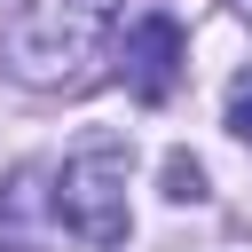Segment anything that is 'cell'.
<instances>
[{
	"instance_id": "6da1fadb",
	"label": "cell",
	"mask_w": 252,
	"mask_h": 252,
	"mask_svg": "<svg viewBox=\"0 0 252 252\" xmlns=\"http://www.w3.org/2000/svg\"><path fill=\"white\" fill-rule=\"evenodd\" d=\"M126 173H134V150H126L118 134H87V142L63 158L55 189H47L55 220H63L71 236H87V244H126V228H134V213H126Z\"/></svg>"
},
{
	"instance_id": "8992f818",
	"label": "cell",
	"mask_w": 252,
	"mask_h": 252,
	"mask_svg": "<svg viewBox=\"0 0 252 252\" xmlns=\"http://www.w3.org/2000/svg\"><path fill=\"white\" fill-rule=\"evenodd\" d=\"M228 134L252 142V71H236V87H228Z\"/></svg>"
},
{
	"instance_id": "52a82bcc",
	"label": "cell",
	"mask_w": 252,
	"mask_h": 252,
	"mask_svg": "<svg viewBox=\"0 0 252 252\" xmlns=\"http://www.w3.org/2000/svg\"><path fill=\"white\" fill-rule=\"evenodd\" d=\"M228 8H236V16H244V24H252V0H228Z\"/></svg>"
},
{
	"instance_id": "3957f363",
	"label": "cell",
	"mask_w": 252,
	"mask_h": 252,
	"mask_svg": "<svg viewBox=\"0 0 252 252\" xmlns=\"http://www.w3.org/2000/svg\"><path fill=\"white\" fill-rule=\"evenodd\" d=\"M181 63H189V32H181L165 8H150V16L126 24V87H134L142 102H165V94L181 87Z\"/></svg>"
},
{
	"instance_id": "7a4b0ae2",
	"label": "cell",
	"mask_w": 252,
	"mask_h": 252,
	"mask_svg": "<svg viewBox=\"0 0 252 252\" xmlns=\"http://www.w3.org/2000/svg\"><path fill=\"white\" fill-rule=\"evenodd\" d=\"M110 16H118V0H32L8 24V63L24 79H71L102 47Z\"/></svg>"
},
{
	"instance_id": "5b68a950",
	"label": "cell",
	"mask_w": 252,
	"mask_h": 252,
	"mask_svg": "<svg viewBox=\"0 0 252 252\" xmlns=\"http://www.w3.org/2000/svg\"><path fill=\"white\" fill-rule=\"evenodd\" d=\"M165 197H173V205H197V197H205V165H197L189 150L165 158Z\"/></svg>"
},
{
	"instance_id": "277c9868",
	"label": "cell",
	"mask_w": 252,
	"mask_h": 252,
	"mask_svg": "<svg viewBox=\"0 0 252 252\" xmlns=\"http://www.w3.org/2000/svg\"><path fill=\"white\" fill-rule=\"evenodd\" d=\"M39 205H47L39 173H16V181L0 189V252H39V228H32Z\"/></svg>"
}]
</instances>
